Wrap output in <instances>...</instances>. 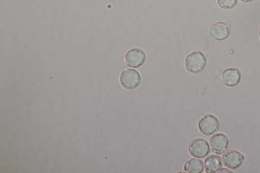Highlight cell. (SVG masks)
Instances as JSON below:
<instances>
[{
	"label": "cell",
	"mask_w": 260,
	"mask_h": 173,
	"mask_svg": "<svg viewBox=\"0 0 260 173\" xmlns=\"http://www.w3.org/2000/svg\"><path fill=\"white\" fill-rule=\"evenodd\" d=\"M221 157L217 155H210L204 161L205 171L208 173L217 172L222 167Z\"/></svg>",
	"instance_id": "30bf717a"
},
{
	"label": "cell",
	"mask_w": 260,
	"mask_h": 173,
	"mask_svg": "<svg viewBox=\"0 0 260 173\" xmlns=\"http://www.w3.org/2000/svg\"><path fill=\"white\" fill-rule=\"evenodd\" d=\"M210 145L212 151L217 154H222L225 152L229 146V141L224 134L217 133L210 139Z\"/></svg>",
	"instance_id": "52a82bcc"
},
{
	"label": "cell",
	"mask_w": 260,
	"mask_h": 173,
	"mask_svg": "<svg viewBox=\"0 0 260 173\" xmlns=\"http://www.w3.org/2000/svg\"><path fill=\"white\" fill-rule=\"evenodd\" d=\"M241 1L242 2H250L253 1V0H241Z\"/></svg>",
	"instance_id": "5bb4252c"
},
{
	"label": "cell",
	"mask_w": 260,
	"mask_h": 173,
	"mask_svg": "<svg viewBox=\"0 0 260 173\" xmlns=\"http://www.w3.org/2000/svg\"><path fill=\"white\" fill-rule=\"evenodd\" d=\"M198 125L200 131L202 134L210 135L218 130L219 123L215 116L207 114L200 117Z\"/></svg>",
	"instance_id": "7a4b0ae2"
},
{
	"label": "cell",
	"mask_w": 260,
	"mask_h": 173,
	"mask_svg": "<svg viewBox=\"0 0 260 173\" xmlns=\"http://www.w3.org/2000/svg\"><path fill=\"white\" fill-rule=\"evenodd\" d=\"M119 79L123 87L127 89H133L139 85L141 77L136 70L126 68L121 73Z\"/></svg>",
	"instance_id": "3957f363"
},
{
	"label": "cell",
	"mask_w": 260,
	"mask_h": 173,
	"mask_svg": "<svg viewBox=\"0 0 260 173\" xmlns=\"http://www.w3.org/2000/svg\"><path fill=\"white\" fill-rule=\"evenodd\" d=\"M184 168L189 173H201L204 170V163L201 159L190 158L185 163Z\"/></svg>",
	"instance_id": "8fae6325"
},
{
	"label": "cell",
	"mask_w": 260,
	"mask_h": 173,
	"mask_svg": "<svg viewBox=\"0 0 260 173\" xmlns=\"http://www.w3.org/2000/svg\"><path fill=\"white\" fill-rule=\"evenodd\" d=\"M145 59L144 52L141 49L135 47L129 49L126 53L124 60L127 66L138 68L143 64Z\"/></svg>",
	"instance_id": "277c9868"
},
{
	"label": "cell",
	"mask_w": 260,
	"mask_h": 173,
	"mask_svg": "<svg viewBox=\"0 0 260 173\" xmlns=\"http://www.w3.org/2000/svg\"><path fill=\"white\" fill-rule=\"evenodd\" d=\"M217 172L218 173H224V172H226V173H228V172H230V173H233V172L230 169H227V168H221L220 169H219Z\"/></svg>",
	"instance_id": "4fadbf2b"
},
{
	"label": "cell",
	"mask_w": 260,
	"mask_h": 173,
	"mask_svg": "<svg viewBox=\"0 0 260 173\" xmlns=\"http://www.w3.org/2000/svg\"><path fill=\"white\" fill-rule=\"evenodd\" d=\"M206 62V57L204 54L200 51L195 50L190 52L186 56L185 66L189 72L197 74L204 69Z\"/></svg>",
	"instance_id": "6da1fadb"
},
{
	"label": "cell",
	"mask_w": 260,
	"mask_h": 173,
	"mask_svg": "<svg viewBox=\"0 0 260 173\" xmlns=\"http://www.w3.org/2000/svg\"><path fill=\"white\" fill-rule=\"evenodd\" d=\"M209 33L211 37L217 41H223L229 36L230 28L224 22H216L211 25Z\"/></svg>",
	"instance_id": "ba28073f"
},
{
	"label": "cell",
	"mask_w": 260,
	"mask_h": 173,
	"mask_svg": "<svg viewBox=\"0 0 260 173\" xmlns=\"http://www.w3.org/2000/svg\"><path fill=\"white\" fill-rule=\"evenodd\" d=\"M238 0H217L218 5L222 8L230 9L234 7Z\"/></svg>",
	"instance_id": "7c38bea8"
},
{
	"label": "cell",
	"mask_w": 260,
	"mask_h": 173,
	"mask_svg": "<svg viewBox=\"0 0 260 173\" xmlns=\"http://www.w3.org/2000/svg\"><path fill=\"white\" fill-rule=\"evenodd\" d=\"M190 154L193 157L203 158L207 156L210 152L208 142L202 138H197L193 140L189 146Z\"/></svg>",
	"instance_id": "5b68a950"
},
{
	"label": "cell",
	"mask_w": 260,
	"mask_h": 173,
	"mask_svg": "<svg viewBox=\"0 0 260 173\" xmlns=\"http://www.w3.org/2000/svg\"><path fill=\"white\" fill-rule=\"evenodd\" d=\"M222 158L225 166L232 169H236L242 164L244 157L240 152L230 149L223 153Z\"/></svg>",
	"instance_id": "8992f818"
},
{
	"label": "cell",
	"mask_w": 260,
	"mask_h": 173,
	"mask_svg": "<svg viewBox=\"0 0 260 173\" xmlns=\"http://www.w3.org/2000/svg\"><path fill=\"white\" fill-rule=\"evenodd\" d=\"M258 34H259V37L260 38V26L259 27Z\"/></svg>",
	"instance_id": "2e32d148"
},
{
	"label": "cell",
	"mask_w": 260,
	"mask_h": 173,
	"mask_svg": "<svg viewBox=\"0 0 260 173\" xmlns=\"http://www.w3.org/2000/svg\"><path fill=\"white\" fill-rule=\"evenodd\" d=\"M241 79V74L240 71L234 67L225 69L221 76L222 83L228 87L236 86L240 83Z\"/></svg>",
	"instance_id": "9c48e42d"
},
{
	"label": "cell",
	"mask_w": 260,
	"mask_h": 173,
	"mask_svg": "<svg viewBox=\"0 0 260 173\" xmlns=\"http://www.w3.org/2000/svg\"><path fill=\"white\" fill-rule=\"evenodd\" d=\"M230 52L231 53H233L234 52L233 50V49H231L230 51Z\"/></svg>",
	"instance_id": "9a60e30c"
}]
</instances>
